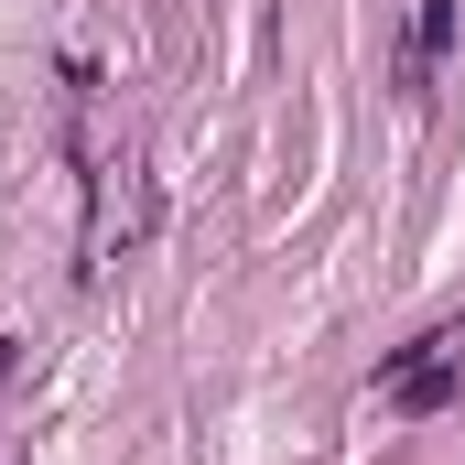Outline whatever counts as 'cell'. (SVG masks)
I'll use <instances>...</instances> for the list:
<instances>
[{
	"instance_id": "3",
	"label": "cell",
	"mask_w": 465,
	"mask_h": 465,
	"mask_svg": "<svg viewBox=\"0 0 465 465\" xmlns=\"http://www.w3.org/2000/svg\"><path fill=\"white\" fill-rule=\"evenodd\" d=\"M11 368H22V336H0V379H11Z\"/></svg>"
},
{
	"instance_id": "2",
	"label": "cell",
	"mask_w": 465,
	"mask_h": 465,
	"mask_svg": "<svg viewBox=\"0 0 465 465\" xmlns=\"http://www.w3.org/2000/svg\"><path fill=\"white\" fill-rule=\"evenodd\" d=\"M422 54H455V0H422Z\"/></svg>"
},
{
	"instance_id": "1",
	"label": "cell",
	"mask_w": 465,
	"mask_h": 465,
	"mask_svg": "<svg viewBox=\"0 0 465 465\" xmlns=\"http://www.w3.org/2000/svg\"><path fill=\"white\" fill-rule=\"evenodd\" d=\"M444 401H455V368L444 357H401L390 368V411H444Z\"/></svg>"
}]
</instances>
